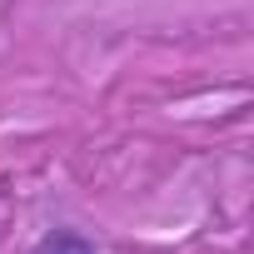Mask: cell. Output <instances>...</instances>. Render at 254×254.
I'll return each instance as SVG.
<instances>
[{"instance_id": "6da1fadb", "label": "cell", "mask_w": 254, "mask_h": 254, "mask_svg": "<svg viewBox=\"0 0 254 254\" xmlns=\"http://www.w3.org/2000/svg\"><path fill=\"white\" fill-rule=\"evenodd\" d=\"M35 254H100V249H95V239H85L80 229H50V234L35 244Z\"/></svg>"}]
</instances>
